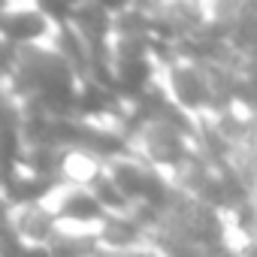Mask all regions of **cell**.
I'll use <instances>...</instances> for the list:
<instances>
[{
  "label": "cell",
  "instance_id": "5",
  "mask_svg": "<svg viewBox=\"0 0 257 257\" xmlns=\"http://www.w3.org/2000/svg\"><path fill=\"white\" fill-rule=\"evenodd\" d=\"M100 7H106L112 16H118V13H124L127 7H134V0H97Z\"/></svg>",
  "mask_w": 257,
  "mask_h": 257
},
{
  "label": "cell",
  "instance_id": "2",
  "mask_svg": "<svg viewBox=\"0 0 257 257\" xmlns=\"http://www.w3.org/2000/svg\"><path fill=\"white\" fill-rule=\"evenodd\" d=\"M49 206L55 209L61 227H76V230H100V224L109 218L106 206L94 194L91 185L85 182H70L61 179L55 191L49 194Z\"/></svg>",
  "mask_w": 257,
  "mask_h": 257
},
{
  "label": "cell",
  "instance_id": "4",
  "mask_svg": "<svg viewBox=\"0 0 257 257\" xmlns=\"http://www.w3.org/2000/svg\"><path fill=\"white\" fill-rule=\"evenodd\" d=\"M19 67V46L0 31V85H10Z\"/></svg>",
  "mask_w": 257,
  "mask_h": 257
},
{
  "label": "cell",
  "instance_id": "3",
  "mask_svg": "<svg viewBox=\"0 0 257 257\" xmlns=\"http://www.w3.org/2000/svg\"><path fill=\"white\" fill-rule=\"evenodd\" d=\"M7 227H10V233L19 239L22 251H46V254H49L52 239H55L58 230H61V221H58L55 209L49 206V200H40V203L10 206Z\"/></svg>",
  "mask_w": 257,
  "mask_h": 257
},
{
  "label": "cell",
  "instance_id": "1",
  "mask_svg": "<svg viewBox=\"0 0 257 257\" xmlns=\"http://www.w3.org/2000/svg\"><path fill=\"white\" fill-rule=\"evenodd\" d=\"M161 88L176 109H182L185 115H191L197 121L224 109L215 73L200 58L176 55V58L164 61L161 64Z\"/></svg>",
  "mask_w": 257,
  "mask_h": 257
}]
</instances>
